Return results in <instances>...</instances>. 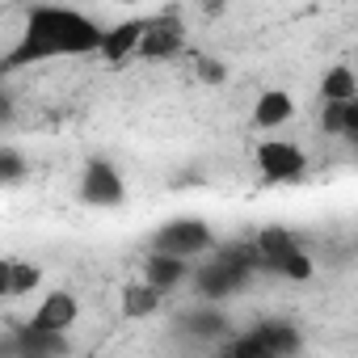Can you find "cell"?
Here are the masks:
<instances>
[{
  "label": "cell",
  "instance_id": "6da1fadb",
  "mask_svg": "<svg viewBox=\"0 0 358 358\" xmlns=\"http://www.w3.org/2000/svg\"><path fill=\"white\" fill-rule=\"evenodd\" d=\"M106 26H97L80 9H59V5H38L26 13V26L17 34V47L5 51V68H30L43 59H80V55H101Z\"/></svg>",
  "mask_w": 358,
  "mask_h": 358
},
{
  "label": "cell",
  "instance_id": "7a4b0ae2",
  "mask_svg": "<svg viewBox=\"0 0 358 358\" xmlns=\"http://www.w3.org/2000/svg\"><path fill=\"white\" fill-rule=\"evenodd\" d=\"M253 249H257V262H262L266 274H278V278H287V282H308V278L316 274V262L308 257L303 241H299L291 228H282V224L262 228V232L253 236Z\"/></svg>",
  "mask_w": 358,
  "mask_h": 358
},
{
  "label": "cell",
  "instance_id": "3957f363",
  "mask_svg": "<svg viewBox=\"0 0 358 358\" xmlns=\"http://www.w3.org/2000/svg\"><path fill=\"white\" fill-rule=\"evenodd\" d=\"M220 249V241H215V232H211V224L207 220H169V224H160L156 228V236H152V253H164V257H182V262H194V257H203V253H215Z\"/></svg>",
  "mask_w": 358,
  "mask_h": 358
},
{
  "label": "cell",
  "instance_id": "277c9868",
  "mask_svg": "<svg viewBox=\"0 0 358 358\" xmlns=\"http://www.w3.org/2000/svg\"><path fill=\"white\" fill-rule=\"evenodd\" d=\"M257 173L270 186H295L308 177V156L291 139H262L257 143Z\"/></svg>",
  "mask_w": 358,
  "mask_h": 358
},
{
  "label": "cell",
  "instance_id": "5b68a950",
  "mask_svg": "<svg viewBox=\"0 0 358 358\" xmlns=\"http://www.w3.org/2000/svg\"><path fill=\"white\" fill-rule=\"evenodd\" d=\"M80 320V299L72 295V291H47L38 303H34V312H30V329H38V333H59V337H68V329Z\"/></svg>",
  "mask_w": 358,
  "mask_h": 358
},
{
  "label": "cell",
  "instance_id": "8992f818",
  "mask_svg": "<svg viewBox=\"0 0 358 358\" xmlns=\"http://www.w3.org/2000/svg\"><path fill=\"white\" fill-rule=\"evenodd\" d=\"M127 199V186L110 160H89L80 173V203L89 207H118Z\"/></svg>",
  "mask_w": 358,
  "mask_h": 358
},
{
  "label": "cell",
  "instance_id": "52a82bcc",
  "mask_svg": "<svg viewBox=\"0 0 358 358\" xmlns=\"http://www.w3.org/2000/svg\"><path fill=\"white\" fill-rule=\"evenodd\" d=\"M186 51V26L177 22L173 13H156L148 17V34H143V47H139V59H173Z\"/></svg>",
  "mask_w": 358,
  "mask_h": 358
},
{
  "label": "cell",
  "instance_id": "ba28073f",
  "mask_svg": "<svg viewBox=\"0 0 358 358\" xmlns=\"http://www.w3.org/2000/svg\"><path fill=\"white\" fill-rule=\"evenodd\" d=\"M143 34H148V17H122L114 26H106V43H101V59L110 68H122L127 59H139V47H143Z\"/></svg>",
  "mask_w": 358,
  "mask_h": 358
},
{
  "label": "cell",
  "instance_id": "9c48e42d",
  "mask_svg": "<svg viewBox=\"0 0 358 358\" xmlns=\"http://www.w3.org/2000/svg\"><path fill=\"white\" fill-rule=\"evenodd\" d=\"M249 337L257 345V358H299L303 350V333L291 320H262L249 329Z\"/></svg>",
  "mask_w": 358,
  "mask_h": 358
},
{
  "label": "cell",
  "instance_id": "30bf717a",
  "mask_svg": "<svg viewBox=\"0 0 358 358\" xmlns=\"http://www.w3.org/2000/svg\"><path fill=\"white\" fill-rule=\"evenodd\" d=\"M5 358H68V337L59 333H38V329H17L5 341Z\"/></svg>",
  "mask_w": 358,
  "mask_h": 358
},
{
  "label": "cell",
  "instance_id": "8fae6325",
  "mask_svg": "<svg viewBox=\"0 0 358 358\" xmlns=\"http://www.w3.org/2000/svg\"><path fill=\"white\" fill-rule=\"evenodd\" d=\"M190 278H194V270H190V262H182V257L148 253V262H143V282H148V287H156L160 295L177 291V287H182V282H190Z\"/></svg>",
  "mask_w": 358,
  "mask_h": 358
},
{
  "label": "cell",
  "instance_id": "7c38bea8",
  "mask_svg": "<svg viewBox=\"0 0 358 358\" xmlns=\"http://www.w3.org/2000/svg\"><path fill=\"white\" fill-rule=\"evenodd\" d=\"M295 118V97L287 89H270L253 101V127L257 131H278Z\"/></svg>",
  "mask_w": 358,
  "mask_h": 358
},
{
  "label": "cell",
  "instance_id": "4fadbf2b",
  "mask_svg": "<svg viewBox=\"0 0 358 358\" xmlns=\"http://www.w3.org/2000/svg\"><path fill=\"white\" fill-rule=\"evenodd\" d=\"M38 282H43V270L34 262H22V257H5V262H0V295H5V299H22Z\"/></svg>",
  "mask_w": 358,
  "mask_h": 358
},
{
  "label": "cell",
  "instance_id": "5bb4252c",
  "mask_svg": "<svg viewBox=\"0 0 358 358\" xmlns=\"http://www.w3.org/2000/svg\"><path fill=\"white\" fill-rule=\"evenodd\" d=\"M320 131L341 135L358 148V101H324L320 106Z\"/></svg>",
  "mask_w": 358,
  "mask_h": 358
},
{
  "label": "cell",
  "instance_id": "9a60e30c",
  "mask_svg": "<svg viewBox=\"0 0 358 358\" xmlns=\"http://www.w3.org/2000/svg\"><path fill=\"white\" fill-rule=\"evenodd\" d=\"M182 333L203 337V341H211V337H232V333H228V316H224L215 303H199L194 312H186V316H182Z\"/></svg>",
  "mask_w": 358,
  "mask_h": 358
},
{
  "label": "cell",
  "instance_id": "2e32d148",
  "mask_svg": "<svg viewBox=\"0 0 358 358\" xmlns=\"http://www.w3.org/2000/svg\"><path fill=\"white\" fill-rule=\"evenodd\" d=\"M160 303H164V295H160L156 287H148L143 278L122 287V316H131V320H148V316H156Z\"/></svg>",
  "mask_w": 358,
  "mask_h": 358
},
{
  "label": "cell",
  "instance_id": "e0dca14e",
  "mask_svg": "<svg viewBox=\"0 0 358 358\" xmlns=\"http://www.w3.org/2000/svg\"><path fill=\"white\" fill-rule=\"evenodd\" d=\"M324 101H358V76H354V68L333 64L320 76V106Z\"/></svg>",
  "mask_w": 358,
  "mask_h": 358
},
{
  "label": "cell",
  "instance_id": "ac0fdd59",
  "mask_svg": "<svg viewBox=\"0 0 358 358\" xmlns=\"http://www.w3.org/2000/svg\"><path fill=\"white\" fill-rule=\"evenodd\" d=\"M22 177H26V160H22V152H17L13 143H5V148H0V182H5V186H17Z\"/></svg>",
  "mask_w": 358,
  "mask_h": 358
},
{
  "label": "cell",
  "instance_id": "d6986e66",
  "mask_svg": "<svg viewBox=\"0 0 358 358\" xmlns=\"http://www.w3.org/2000/svg\"><path fill=\"white\" fill-rule=\"evenodd\" d=\"M199 76L211 80V85H220V80H224V64H220V59H199Z\"/></svg>",
  "mask_w": 358,
  "mask_h": 358
}]
</instances>
